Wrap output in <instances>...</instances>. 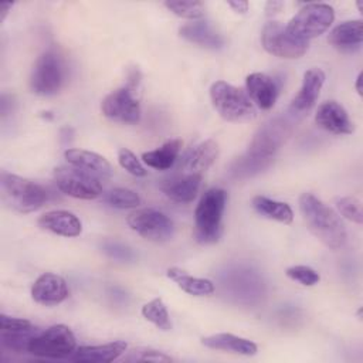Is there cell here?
Instances as JSON below:
<instances>
[{"mask_svg":"<svg viewBox=\"0 0 363 363\" xmlns=\"http://www.w3.org/2000/svg\"><path fill=\"white\" fill-rule=\"evenodd\" d=\"M180 149H182V140L170 139L164 142L160 147L145 152L142 155V159L149 167H153L156 170H167L174 164L180 153Z\"/></svg>","mask_w":363,"mask_h":363,"instance_id":"cell-26","label":"cell"},{"mask_svg":"<svg viewBox=\"0 0 363 363\" xmlns=\"http://www.w3.org/2000/svg\"><path fill=\"white\" fill-rule=\"evenodd\" d=\"M252 207L262 217L275 220L278 223L291 224L294 220L292 208L284 201H277L265 196H255L252 199Z\"/></svg>","mask_w":363,"mask_h":363,"instance_id":"cell-27","label":"cell"},{"mask_svg":"<svg viewBox=\"0 0 363 363\" xmlns=\"http://www.w3.org/2000/svg\"><path fill=\"white\" fill-rule=\"evenodd\" d=\"M325 72L320 68H311L305 71L301 89L291 101L288 111L292 115H305L309 112L316 104V99L325 84Z\"/></svg>","mask_w":363,"mask_h":363,"instance_id":"cell-13","label":"cell"},{"mask_svg":"<svg viewBox=\"0 0 363 363\" xmlns=\"http://www.w3.org/2000/svg\"><path fill=\"white\" fill-rule=\"evenodd\" d=\"M336 208L347 220H350L356 224H362L363 213H362V203L359 199H356V197L336 199Z\"/></svg>","mask_w":363,"mask_h":363,"instance_id":"cell-32","label":"cell"},{"mask_svg":"<svg viewBox=\"0 0 363 363\" xmlns=\"http://www.w3.org/2000/svg\"><path fill=\"white\" fill-rule=\"evenodd\" d=\"M102 251L118 261H130L133 258V252L130 251V248H128L126 245L121 244V242H115V241H106L102 244Z\"/></svg>","mask_w":363,"mask_h":363,"instance_id":"cell-35","label":"cell"},{"mask_svg":"<svg viewBox=\"0 0 363 363\" xmlns=\"http://www.w3.org/2000/svg\"><path fill=\"white\" fill-rule=\"evenodd\" d=\"M142 316L152 322L157 329L160 330H170L172 329V322H170V316L167 312V308L164 305V302L162 301V298H155L152 301H149L147 303H145L142 306Z\"/></svg>","mask_w":363,"mask_h":363,"instance_id":"cell-28","label":"cell"},{"mask_svg":"<svg viewBox=\"0 0 363 363\" xmlns=\"http://www.w3.org/2000/svg\"><path fill=\"white\" fill-rule=\"evenodd\" d=\"M179 34L184 40H187L193 44H197L200 47H204V48H210V50H218L224 44L223 37L218 33H216L208 26V23H206L203 20H194L191 23L182 26L179 28Z\"/></svg>","mask_w":363,"mask_h":363,"instance_id":"cell-23","label":"cell"},{"mask_svg":"<svg viewBox=\"0 0 363 363\" xmlns=\"http://www.w3.org/2000/svg\"><path fill=\"white\" fill-rule=\"evenodd\" d=\"M0 184L3 201L18 213L35 211L50 199V191L44 186L17 174L3 172Z\"/></svg>","mask_w":363,"mask_h":363,"instance_id":"cell-3","label":"cell"},{"mask_svg":"<svg viewBox=\"0 0 363 363\" xmlns=\"http://www.w3.org/2000/svg\"><path fill=\"white\" fill-rule=\"evenodd\" d=\"M31 296L40 305H57L68 298V286L62 277L44 272L31 286Z\"/></svg>","mask_w":363,"mask_h":363,"instance_id":"cell-15","label":"cell"},{"mask_svg":"<svg viewBox=\"0 0 363 363\" xmlns=\"http://www.w3.org/2000/svg\"><path fill=\"white\" fill-rule=\"evenodd\" d=\"M217 156L218 145L213 139L200 142L183 156L179 172L186 174L203 176V173L216 162Z\"/></svg>","mask_w":363,"mask_h":363,"instance_id":"cell-17","label":"cell"},{"mask_svg":"<svg viewBox=\"0 0 363 363\" xmlns=\"http://www.w3.org/2000/svg\"><path fill=\"white\" fill-rule=\"evenodd\" d=\"M37 223L43 230L51 231L62 237H77L82 231V224L79 218L67 210L47 211L40 216Z\"/></svg>","mask_w":363,"mask_h":363,"instance_id":"cell-21","label":"cell"},{"mask_svg":"<svg viewBox=\"0 0 363 363\" xmlns=\"http://www.w3.org/2000/svg\"><path fill=\"white\" fill-rule=\"evenodd\" d=\"M228 6L237 11V13H245L248 10V3L247 1H228Z\"/></svg>","mask_w":363,"mask_h":363,"instance_id":"cell-39","label":"cell"},{"mask_svg":"<svg viewBox=\"0 0 363 363\" xmlns=\"http://www.w3.org/2000/svg\"><path fill=\"white\" fill-rule=\"evenodd\" d=\"M261 43L267 52L279 58H299L308 50V43L295 40L278 21H268L261 33Z\"/></svg>","mask_w":363,"mask_h":363,"instance_id":"cell-12","label":"cell"},{"mask_svg":"<svg viewBox=\"0 0 363 363\" xmlns=\"http://www.w3.org/2000/svg\"><path fill=\"white\" fill-rule=\"evenodd\" d=\"M164 6L176 16L187 20H199L204 13V6L201 1H164Z\"/></svg>","mask_w":363,"mask_h":363,"instance_id":"cell-31","label":"cell"},{"mask_svg":"<svg viewBox=\"0 0 363 363\" xmlns=\"http://www.w3.org/2000/svg\"><path fill=\"white\" fill-rule=\"evenodd\" d=\"M299 210L309 231L330 250H340L347 240L346 228L339 216L312 193H302Z\"/></svg>","mask_w":363,"mask_h":363,"instance_id":"cell-1","label":"cell"},{"mask_svg":"<svg viewBox=\"0 0 363 363\" xmlns=\"http://www.w3.org/2000/svg\"><path fill=\"white\" fill-rule=\"evenodd\" d=\"M166 275L177 284L180 289L187 292L189 295L193 296H208L214 292V284L210 279L206 278H197L193 275H189L186 271L177 268V267H170L166 271Z\"/></svg>","mask_w":363,"mask_h":363,"instance_id":"cell-25","label":"cell"},{"mask_svg":"<svg viewBox=\"0 0 363 363\" xmlns=\"http://www.w3.org/2000/svg\"><path fill=\"white\" fill-rule=\"evenodd\" d=\"M65 78L67 67L62 55L57 50L50 48L37 58L31 71L30 86L34 94L50 96L62 88Z\"/></svg>","mask_w":363,"mask_h":363,"instance_id":"cell-5","label":"cell"},{"mask_svg":"<svg viewBox=\"0 0 363 363\" xmlns=\"http://www.w3.org/2000/svg\"><path fill=\"white\" fill-rule=\"evenodd\" d=\"M285 274H286L288 278L299 282L303 286H312V285L318 284L319 279H320L319 274L315 269H312L311 267H306V265L289 267V268H286Z\"/></svg>","mask_w":363,"mask_h":363,"instance_id":"cell-33","label":"cell"},{"mask_svg":"<svg viewBox=\"0 0 363 363\" xmlns=\"http://www.w3.org/2000/svg\"><path fill=\"white\" fill-rule=\"evenodd\" d=\"M11 6H13L11 3H0V13H1V14H0V20H1V21H3L4 17L7 16V13H9V10L11 9Z\"/></svg>","mask_w":363,"mask_h":363,"instance_id":"cell-40","label":"cell"},{"mask_svg":"<svg viewBox=\"0 0 363 363\" xmlns=\"http://www.w3.org/2000/svg\"><path fill=\"white\" fill-rule=\"evenodd\" d=\"M227 191L218 187L208 189L201 196L194 211V237L200 244H213L223 234V213Z\"/></svg>","mask_w":363,"mask_h":363,"instance_id":"cell-2","label":"cell"},{"mask_svg":"<svg viewBox=\"0 0 363 363\" xmlns=\"http://www.w3.org/2000/svg\"><path fill=\"white\" fill-rule=\"evenodd\" d=\"M128 225L140 237L155 242H164L173 237L174 224L162 211L155 208H142L126 217Z\"/></svg>","mask_w":363,"mask_h":363,"instance_id":"cell-11","label":"cell"},{"mask_svg":"<svg viewBox=\"0 0 363 363\" xmlns=\"http://www.w3.org/2000/svg\"><path fill=\"white\" fill-rule=\"evenodd\" d=\"M333 7L325 3L305 4L286 24L285 30L295 40L308 43L323 34L333 23Z\"/></svg>","mask_w":363,"mask_h":363,"instance_id":"cell-6","label":"cell"},{"mask_svg":"<svg viewBox=\"0 0 363 363\" xmlns=\"http://www.w3.org/2000/svg\"><path fill=\"white\" fill-rule=\"evenodd\" d=\"M245 89L251 102L259 109L267 111L275 105L279 85L272 77L264 72H252L245 78Z\"/></svg>","mask_w":363,"mask_h":363,"instance_id":"cell-16","label":"cell"},{"mask_svg":"<svg viewBox=\"0 0 363 363\" xmlns=\"http://www.w3.org/2000/svg\"><path fill=\"white\" fill-rule=\"evenodd\" d=\"M64 157L68 162V164L92 173L102 180L111 177L112 174V167L109 162L95 152L84 149H67L64 152Z\"/></svg>","mask_w":363,"mask_h":363,"instance_id":"cell-20","label":"cell"},{"mask_svg":"<svg viewBox=\"0 0 363 363\" xmlns=\"http://www.w3.org/2000/svg\"><path fill=\"white\" fill-rule=\"evenodd\" d=\"M33 328H34V325L27 319L13 318V316H7L4 313L0 315V330L16 332V330H27V329H33Z\"/></svg>","mask_w":363,"mask_h":363,"instance_id":"cell-37","label":"cell"},{"mask_svg":"<svg viewBox=\"0 0 363 363\" xmlns=\"http://www.w3.org/2000/svg\"><path fill=\"white\" fill-rule=\"evenodd\" d=\"M201 343L206 347L216 350H225L244 356H254L258 350L257 345L248 339L231 335V333H216L201 339Z\"/></svg>","mask_w":363,"mask_h":363,"instance_id":"cell-24","label":"cell"},{"mask_svg":"<svg viewBox=\"0 0 363 363\" xmlns=\"http://www.w3.org/2000/svg\"><path fill=\"white\" fill-rule=\"evenodd\" d=\"M40 332L38 328L27 329V330H16V332H9V330H0V339L1 345L13 352H24L28 347L30 340Z\"/></svg>","mask_w":363,"mask_h":363,"instance_id":"cell-29","label":"cell"},{"mask_svg":"<svg viewBox=\"0 0 363 363\" xmlns=\"http://www.w3.org/2000/svg\"><path fill=\"white\" fill-rule=\"evenodd\" d=\"M201 183V176L174 173L173 176L162 180L160 190L170 200L177 203H190L196 199Z\"/></svg>","mask_w":363,"mask_h":363,"instance_id":"cell-18","label":"cell"},{"mask_svg":"<svg viewBox=\"0 0 363 363\" xmlns=\"http://www.w3.org/2000/svg\"><path fill=\"white\" fill-rule=\"evenodd\" d=\"M362 72H359V75H357V78H356V84H354V86H356V91H357V94L359 95H362Z\"/></svg>","mask_w":363,"mask_h":363,"instance_id":"cell-41","label":"cell"},{"mask_svg":"<svg viewBox=\"0 0 363 363\" xmlns=\"http://www.w3.org/2000/svg\"><path fill=\"white\" fill-rule=\"evenodd\" d=\"M285 135L284 123L271 122L267 123L259 132L255 135L247 156L241 162L244 170H259L274 157V153L282 143Z\"/></svg>","mask_w":363,"mask_h":363,"instance_id":"cell-9","label":"cell"},{"mask_svg":"<svg viewBox=\"0 0 363 363\" xmlns=\"http://www.w3.org/2000/svg\"><path fill=\"white\" fill-rule=\"evenodd\" d=\"M54 182L60 191L74 199L92 200L102 194V179L71 164L55 167Z\"/></svg>","mask_w":363,"mask_h":363,"instance_id":"cell-8","label":"cell"},{"mask_svg":"<svg viewBox=\"0 0 363 363\" xmlns=\"http://www.w3.org/2000/svg\"><path fill=\"white\" fill-rule=\"evenodd\" d=\"M77 349V340L72 330L65 325H52L40 330L28 343L27 352L33 356L62 359L69 357Z\"/></svg>","mask_w":363,"mask_h":363,"instance_id":"cell-7","label":"cell"},{"mask_svg":"<svg viewBox=\"0 0 363 363\" xmlns=\"http://www.w3.org/2000/svg\"><path fill=\"white\" fill-rule=\"evenodd\" d=\"M282 7H284V3H282V1H275V0H272V1H268V3H267L265 11H267L268 16H272V14L278 13Z\"/></svg>","mask_w":363,"mask_h":363,"instance_id":"cell-38","label":"cell"},{"mask_svg":"<svg viewBox=\"0 0 363 363\" xmlns=\"http://www.w3.org/2000/svg\"><path fill=\"white\" fill-rule=\"evenodd\" d=\"M102 113L115 122L138 123L140 121V102L136 96L135 85L130 82L108 94L101 104Z\"/></svg>","mask_w":363,"mask_h":363,"instance_id":"cell-10","label":"cell"},{"mask_svg":"<svg viewBox=\"0 0 363 363\" xmlns=\"http://www.w3.org/2000/svg\"><path fill=\"white\" fill-rule=\"evenodd\" d=\"M315 122L319 128L333 135H350L354 130L346 109L336 101L320 104L315 113Z\"/></svg>","mask_w":363,"mask_h":363,"instance_id":"cell-14","label":"cell"},{"mask_svg":"<svg viewBox=\"0 0 363 363\" xmlns=\"http://www.w3.org/2000/svg\"><path fill=\"white\" fill-rule=\"evenodd\" d=\"M125 350L126 343L123 340H113L105 345L79 346L69 356V359L81 363H109L123 354Z\"/></svg>","mask_w":363,"mask_h":363,"instance_id":"cell-19","label":"cell"},{"mask_svg":"<svg viewBox=\"0 0 363 363\" xmlns=\"http://www.w3.org/2000/svg\"><path fill=\"white\" fill-rule=\"evenodd\" d=\"M363 23L362 20H349L336 26L328 37V43L340 51H353L362 45Z\"/></svg>","mask_w":363,"mask_h":363,"instance_id":"cell-22","label":"cell"},{"mask_svg":"<svg viewBox=\"0 0 363 363\" xmlns=\"http://www.w3.org/2000/svg\"><path fill=\"white\" fill-rule=\"evenodd\" d=\"M210 99L220 116L228 122H250L257 116L255 105L247 92L225 81L211 84Z\"/></svg>","mask_w":363,"mask_h":363,"instance_id":"cell-4","label":"cell"},{"mask_svg":"<svg viewBox=\"0 0 363 363\" xmlns=\"http://www.w3.org/2000/svg\"><path fill=\"white\" fill-rule=\"evenodd\" d=\"M118 162L119 164L130 174L133 176H138V177H142L146 174V169L143 167V164L140 163V160L136 157V155L126 149V147H122L119 149L118 152Z\"/></svg>","mask_w":363,"mask_h":363,"instance_id":"cell-34","label":"cell"},{"mask_svg":"<svg viewBox=\"0 0 363 363\" xmlns=\"http://www.w3.org/2000/svg\"><path fill=\"white\" fill-rule=\"evenodd\" d=\"M104 200L115 208H133L140 204L139 194L135 193L133 190L123 189V187H116L109 190L104 196Z\"/></svg>","mask_w":363,"mask_h":363,"instance_id":"cell-30","label":"cell"},{"mask_svg":"<svg viewBox=\"0 0 363 363\" xmlns=\"http://www.w3.org/2000/svg\"><path fill=\"white\" fill-rule=\"evenodd\" d=\"M128 362H170L172 359L162 352L153 349H135L126 357Z\"/></svg>","mask_w":363,"mask_h":363,"instance_id":"cell-36","label":"cell"}]
</instances>
